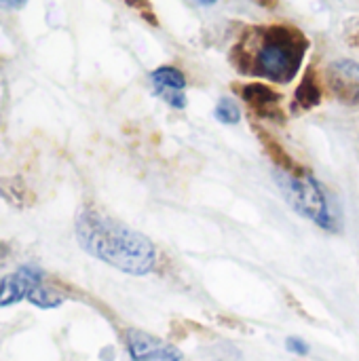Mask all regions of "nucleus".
I'll return each mask as SVG.
<instances>
[{
    "mask_svg": "<svg viewBox=\"0 0 359 361\" xmlns=\"http://www.w3.org/2000/svg\"><path fill=\"white\" fill-rule=\"evenodd\" d=\"M76 239L87 254L121 273L144 277L157 267V247L146 235L97 209L87 207L80 212Z\"/></svg>",
    "mask_w": 359,
    "mask_h": 361,
    "instance_id": "1",
    "label": "nucleus"
},
{
    "mask_svg": "<svg viewBox=\"0 0 359 361\" xmlns=\"http://www.w3.org/2000/svg\"><path fill=\"white\" fill-rule=\"evenodd\" d=\"M309 40L292 25L250 27L233 51V63L241 74L288 85L303 68Z\"/></svg>",
    "mask_w": 359,
    "mask_h": 361,
    "instance_id": "2",
    "label": "nucleus"
},
{
    "mask_svg": "<svg viewBox=\"0 0 359 361\" xmlns=\"http://www.w3.org/2000/svg\"><path fill=\"white\" fill-rule=\"evenodd\" d=\"M273 180L279 186L284 199L298 216L311 220L320 228L336 231V220L328 203V197L324 192V186L309 171H298L296 167L277 165L273 171Z\"/></svg>",
    "mask_w": 359,
    "mask_h": 361,
    "instance_id": "3",
    "label": "nucleus"
},
{
    "mask_svg": "<svg viewBox=\"0 0 359 361\" xmlns=\"http://www.w3.org/2000/svg\"><path fill=\"white\" fill-rule=\"evenodd\" d=\"M125 345L129 351V357L133 361H182V351L165 343L148 332L142 330H127L125 332Z\"/></svg>",
    "mask_w": 359,
    "mask_h": 361,
    "instance_id": "4",
    "label": "nucleus"
},
{
    "mask_svg": "<svg viewBox=\"0 0 359 361\" xmlns=\"http://www.w3.org/2000/svg\"><path fill=\"white\" fill-rule=\"evenodd\" d=\"M150 82L152 91L157 97H161L169 108L174 110H184L188 106L186 97V76L180 68L176 66H159L150 72Z\"/></svg>",
    "mask_w": 359,
    "mask_h": 361,
    "instance_id": "5",
    "label": "nucleus"
},
{
    "mask_svg": "<svg viewBox=\"0 0 359 361\" xmlns=\"http://www.w3.org/2000/svg\"><path fill=\"white\" fill-rule=\"evenodd\" d=\"M326 87L336 99L349 106L359 104V63L353 59H336L326 68Z\"/></svg>",
    "mask_w": 359,
    "mask_h": 361,
    "instance_id": "6",
    "label": "nucleus"
},
{
    "mask_svg": "<svg viewBox=\"0 0 359 361\" xmlns=\"http://www.w3.org/2000/svg\"><path fill=\"white\" fill-rule=\"evenodd\" d=\"M40 283H42V273L32 267H23L13 275L0 277V307H11L21 302Z\"/></svg>",
    "mask_w": 359,
    "mask_h": 361,
    "instance_id": "7",
    "label": "nucleus"
},
{
    "mask_svg": "<svg viewBox=\"0 0 359 361\" xmlns=\"http://www.w3.org/2000/svg\"><path fill=\"white\" fill-rule=\"evenodd\" d=\"M241 99L260 116L264 118H275V121H284L281 114V95L277 91H273L271 87L262 85V82H250L241 87Z\"/></svg>",
    "mask_w": 359,
    "mask_h": 361,
    "instance_id": "8",
    "label": "nucleus"
},
{
    "mask_svg": "<svg viewBox=\"0 0 359 361\" xmlns=\"http://www.w3.org/2000/svg\"><path fill=\"white\" fill-rule=\"evenodd\" d=\"M322 95H324V85L317 80V76H315L313 72H309V74L303 78V82L298 85L296 95H294V102H296L303 110H311V108L320 106Z\"/></svg>",
    "mask_w": 359,
    "mask_h": 361,
    "instance_id": "9",
    "label": "nucleus"
},
{
    "mask_svg": "<svg viewBox=\"0 0 359 361\" xmlns=\"http://www.w3.org/2000/svg\"><path fill=\"white\" fill-rule=\"evenodd\" d=\"M214 116L222 125H237L241 121V108H239V104L235 99L222 97L214 108Z\"/></svg>",
    "mask_w": 359,
    "mask_h": 361,
    "instance_id": "10",
    "label": "nucleus"
},
{
    "mask_svg": "<svg viewBox=\"0 0 359 361\" xmlns=\"http://www.w3.org/2000/svg\"><path fill=\"white\" fill-rule=\"evenodd\" d=\"M28 300H30L32 305L40 307V309H55V307H59V305L63 302V296L55 294L53 290H49V288H44V286L40 283V286H36V288L30 292Z\"/></svg>",
    "mask_w": 359,
    "mask_h": 361,
    "instance_id": "11",
    "label": "nucleus"
},
{
    "mask_svg": "<svg viewBox=\"0 0 359 361\" xmlns=\"http://www.w3.org/2000/svg\"><path fill=\"white\" fill-rule=\"evenodd\" d=\"M286 349H288L290 353L298 355V357L309 355V345H307L303 338H298V336H290V338L286 341Z\"/></svg>",
    "mask_w": 359,
    "mask_h": 361,
    "instance_id": "12",
    "label": "nucleus"
},
{
    "mask_svg": "<svg viewBox=\"0 0 359 361\" xmlns=\"http://www.w3.org/2000/svg\"><path fill=\"white\" fill-rule=\"evenodd\" d=\"M0 4L4 8H11V11H17V8H23L28 4V0H0Z\"/></svg>",
    "mask_w": 359,
    "mask_h": 361,
    "instance_id": "13",
    "label": "nucleus"
},
{
    "mask_svg": "<svg viewBox=\"0 0 359 361\" xmlns=\"http://www.w3.org/2000/svg\"><path fill=\"white\" fill-rule=\"evenodd\" d=\"M199 2H201V4H205V6H209V4H214L216 0H199Z\"/></svg>",
    "mask_w": 359,
    "mask_h": 361,
    "instance_id": "14",
    "label": "nucleus"
}]
</instances>
